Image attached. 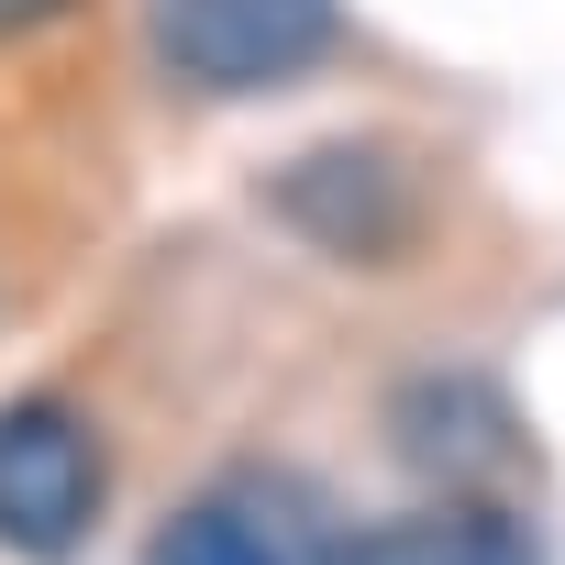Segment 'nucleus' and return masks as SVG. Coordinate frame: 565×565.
I'll use <instances>...</instances> for the list:
<instances>
[{"label":"nucleus","instance_id":"obj_4","mask_svg":"<svg viewBox=\"0 0 565 565\" xmlns=\"http://www.w3.org/2000/svg\"><path fill=\"white\" fill-rule=\"evenodd\" d=\"M311 565H532V532L499 499H422L388 521H344Z\"/></svg>","mask_w":565,"mask_h":565},{"label":"nucleus","instance_id":"obj_5","mask_svg":"<svg viewBox=\"0 0 565 565\" xmlns=\"http://www.w3.org/2000/svg\"><path fill=\"white\" fill-rule=\"evenodd\" d=\"M388 433H399L433 477H488V455H510V399H499L488 377H422V388L388 411Z\"/></svg>","mask_w":565,"mask_h":565},{"label":"nucleus","instance_id":"obj_1","mask_svg":"<svg viewBox=\"0 0 565 565\" xmlns=\"http://www.w3.org/2000/svg\"><path fill=\"white\" fill-rule=\"evenodd\" d=\"M344 12L333 0H145V45L178 89L211 100H255V89H289L333 56Z\"/></svg>","mask_w":565,"mask_h":565},{"label":"nucleus","instance_id":"obj_3","mask_svg":"<svg viewBox=\"0 0 565 565\" xmlns=\"http://www.w3.org/2000/svg\"><path fill=\"white\" fill-rule=\"evenodd\" d=\"M266 211L289 222L300 244L344 255V266H388L411 244V178L388 145H311L266 178Z\"/></svg>","mask_w":565,"mask_h":565},{"label":"nucleus","instance_id":"obj_6","mask_svg":"<svg viewBox=\"0 0 565 565\" xmlns=\"http://www.w3.org/2000/svg\"><path fill=\"white\" fill-rule=\"evenodd\" d=\"M145 565H300V554L255 521V499H233V488H222V499L167 510V521H156V543H145Z\"/></svg>","mask_w":565,"mask_h":565},{"label":"nucleus","instance_id":"obj_2","mask_svg":"<svg viewBox=\"0 0 565 565\" xmlns=\"http://www.w3.org/2000/svg\"><path fill=\"white\" fill-rule=\"evenodd\" d=\"M111 510V455L89 433V411L23 388L0 399V554L23 565H67Z\"/></svg>","mask_w":565,"mask_h":565},{"label":"nucleus","instance_id":"obj_7","mask_svg":"<svg viewBox=\"0 0 565 565\" xmlns=\"http://www.w3.org/2000/svg\"><path fill=\"white\" fill-rule=\"evenodd\" d=\"M56 12H78V0H0V34H34V23H56Z\"/></svg>","mask_w":565,"mask_h":565}]
</instances>
